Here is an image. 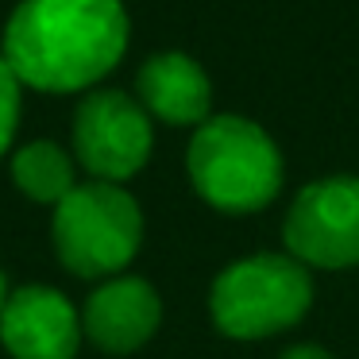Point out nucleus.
I'll use <instances>...</instances> for the list:
<instances>
[{"label": "nucleus", "mask_w": 359, "mask_h": 359, "mask_svg": "<svg viewBox=\"0 0 359 359\" xmlns=\"http://www.w3.org/2000/svg\"><path fill=\"white\" fill-rule=\"evenodd\" d=\"M128 50L120 0H24L4 27V62L39 93H78L116 70Z\"/></svg>", "instance_id": "1"}, {"label": "nucleus", "mask_w": 359, "mask_h": 359, "mask_svg": "<svg viewBox=\"0 0 359 359\" xmlns=\"http://www.w3.org/2000/svg\"><path fill=\"white\" fill-rule=\"evenodd\" d=\"M194 189L220 212H259L282 189V155L259 124L209 116L189 140Z\"/></svg>", "instance_id": "2"}, {"label": "nucleus", "mask_w": 359, "mask_h": 359, "mask_svg": "<svg viewBox=\"0 0 359 359\" xmlns=\"http://www.w3.org/2000/svg\"><path fill=\"white\" fill-rule=\"evenodd\" d=\"M143 240V212L124 186L86 182L55 205V243L58 263L78 278H109L135 259Z\"/></svg>", "instance_id": "3"}, {"label": "nucleus", "mask_w": 359, "mask_h": 359, "mask_svg": "<svg viewBox=\"0 0 359 359\" xmlns=\"http://www.w3.org/2000/svg\"><path fill=\"white\" fill-rule=\"evenodd\" d=\"M313 278L294 255H251L217 274L209 313L232 340H263L286 332L309 313Z\"/></svg>", "instance_id": "4"}, {"label": "nucleus", "mask_w": 359, "mask_h": 359, "mask_svg": "<svg viewBox=\"0 0 359 359\" xmlns=\"http://www.w3.org/2000/svg\"><path fill=\"white\" fill-rule=\"evenodd\" d=\"M286 255L302 266H325L344 271L359 263V178L336 174V178L309 182L294 197L282 224Z\"/></svg>", "instance_id": "5"}, {"label": "nucleus", "mask_w": 359, "mask_h": 359, "mask_svg": "<svg viewBox=\"0 0 359 359\" xmlns=\"http://www.w3.org/2000/svg\"><path fill=\"white\" fill-rule=\"evenodd\" d=\"M155 147L151 116L120 89H97L74 112V151L93 182H128L140 174Z\"/></svg>", "instance_id": "6"}, {"label": "nucleus", "mask_w": 359, "mask_h": 359, "mask_svg": "<svg viewBox=\"0 0 359 359\" xmlns=\"http://www.w3.org/2000/svg\"><path fill=\"white\" fill-rule=\"evenodd\" d=\"M81 317L55 286H20L0 309V344L12 359H74L81 344Z\"/></svg>", "instance_id": "7"}, {"label": "nucleus", "mask_w": 359, "mask_h": 359, "mask_svg": "<svg viewBox=\"0 0 359 359\" xmlns=\"http://www.w3.org/2000/svg\"><path fill=\"white\" fill-rule=\"evenodd\" d=\"M163 302L147 278H109L89 294L81 309V332L109 355H128L158 332Z\"/></svg>", "instance_id": "8"}, {"label": "nucleus", "mask_w": 359, "mask_h": 359, "mask_svg": "<svg viewBox=\"0 0 359 359\" xmlns=\"http://www.w3.org/2000/svg\"><path fill=\"white\" fill-rule=\"evenodd\" d=\"M135 89H140L147 116H158L163 124L201 128L209 120V104H212L209 74L182 50H163V55L147 58L140 78H135Z\"/></svg>", "instance_id": "9"}, {"label": "nucleus", "mask_w": 359, "mask_h": 359, "mask_svg": "<svg viewBox=\"0 0 359 359\" xmlns=\"http://www.w3.org/2000/svg\"><path fill=\"white\" fill-rule=\"evenodd\" d=\"M12 178H16L20 194L39 205H58L78 186L70 155L50 140H35L27 147H20L16 158H12Z\"/></svg>", "instance_id": "10"}, {"label": "nucleus", "mask_w": 359, "mask_h": 359, "mask_svg": "<svg viewBox=\"0 0 359 359\" xmlns=\"http://www.w3.org/2000/svg\"><path fill=\"white\" fill-rule=\"evenodd\" d=\"M20 89H24L20 78L0 55V155L12 147V135H16V124H20Z\"/></svg>", "instance_id": "11"}, {"label": "nucleus", "mask_w": 359, "mask_h": 359, "mask_svg": "<svg viewBox=\"0 0 359 359\" xmlns=\"http://www.w3.org/2000/svg\"><path fill=\"white\" fill-rule=\"evenodd\" d=\"M278 359H332L325 348H317V344H297V348H286Z\"/></svg>", "instance_id": "12"}, {"label": "nucleus", "mask_w": 359, "mask_h": 359, "mask_svg": "<svg viewBox=\"0 0 359 359\" xmlns=\"http://www.w3.org/2000/svg\"><path fill=\"white\" fill-rule=\"evenodd\" d=\"M4 302H8V286H4V274H0V309H4Z\"/></svg>", "instance_id": "13"}]
</instances>
